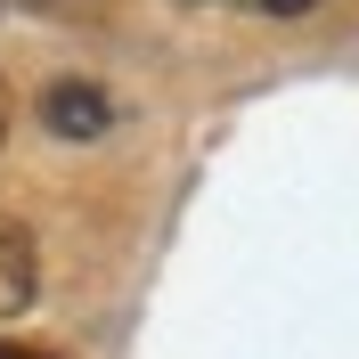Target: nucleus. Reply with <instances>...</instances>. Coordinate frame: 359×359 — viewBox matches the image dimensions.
I'll return each mask as SVG.
<instances>
[{
	"label": "nucleus",
	"mask_w": 359,
	"mask_h": 359,
	"mask_svg": "<svg viewBox=\"0 0 359 359\" xmlns=\"http://www.w3.org/2000/svg\"><path fill=\"white\" fill-rule=\"evenodd\" d=\"M41 123H49L57 139H98V131L114 123V98H107L98 82H49V90H41Z\"/></svg>",
	"instance_id": "nucleus-1"
},
{
	"label": "nucleus",
	"mask_w": 359,
	"mask_h": 359,
	"mask_svg": "<svg viewBox=\"0 0 359 359\" xmlns=\"http://www.w3.org/2000/svg\"><path fill=\"white\" fill-rule=\"evenodd\" d=\"M33 286H41V262H33V237L17 221H0V318L33 311Z\"/></svg>",
	"instance_id": "nucleus-2"
},
{
	"label": "nucleus",
	"mask_w": 359,
	"mask_h": 359,
	"mask_svg": "<svg viewBox=\"0 0 359 359\" xmlns=\"http://www.w3.org/2000/svg\"><path fill=\"white\" fill-rule=\"evenodd\" d=\"M221 8H253V17H311L318 0H221Z\"/></svg>",
	"instance_id": "nucleus-3"
},
{
	"label": "nucleus",
	"mask_w": 359,
	"mask_h": 359,
	"mask_svg": "<svg viewBox=\"0 0 359 359\" xmlns=\"http://www.w3.org/2000/svg\"><path fill=\"white\" fill-rule=\"evenodd\" d=\"M0 359H49V351H25V343H0Z\"/></svg>",
	"instance_id": "nucleus-4"
},
{
	"label": "nucleus",
	"mask_w": 359,
	"mask_h": 359,
	"mask_svg": "<svg viewBox=\"0 0 359 359\" xmlns=\"http://www.w3.org/2000/svg\"><path fill=\"white\" fill-rule=\"evenodd\" d=\"M0 139H8V98H0Z\"/></svg>",
	"instance_id": "nucleus-5"
}]
</instances>
